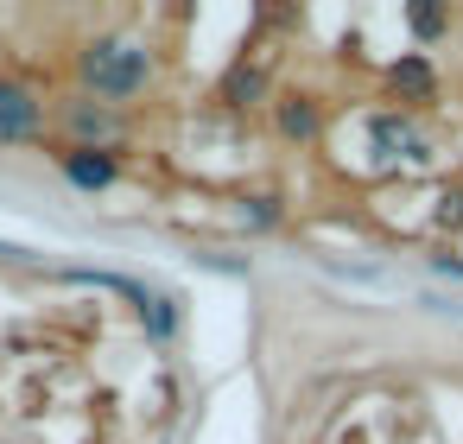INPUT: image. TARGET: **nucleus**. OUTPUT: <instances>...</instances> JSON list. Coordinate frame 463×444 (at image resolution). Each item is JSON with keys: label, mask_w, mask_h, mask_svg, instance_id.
Here are the masks:
<instances>
[{"label": "nucleus", "mask_w": 463, "mask_h": 444, "mask_svg": "<svg viewBox=\"0 0 463 444\" xmlns=\"http://www.w3.org/2000/svg\"><path fill=\"white\" fill-rule=\"evenodd\" d=\"M146 77H153V58H146V45H134V39H96V45L83 52V83H90L102 102H134V96L146 90Z\"/></svg>", "instance_id": "nucleus-1"}, {"label": "nucleus", "mask_w": 463, "mask_h": 444, "mask_svg": "<svg viewBox=\"0 0 463 444\" xmlns=\"http://www.w3.org/2000/svg\"><path fill=\"white\" fill-rule=\"evenodd\" d=\"M368 146H374V165H425L431 159V140L393 109L368 121Z\"/></svg>", "instance_id": "nucleus-2"}, {"label": "nucleus", "mask_w": 463, "mask_h": 444, "mask_svg": "<svg viewBox=\"0 0 463 444\" xmlns=\"http://www.w3.org/2000/svg\"><path fill=\"white\" fill-rule=\"evenodd\" d=\"M39 102H33V90L26 83H0V140H26V134H39Z\"/></svg>", "instance_id": "nucleus-3"}, {"label": "nucleus", "mask_w": 463, "mask_h": 444, "mask_svg": "<svg viewBox=\"0 0 463 444\" xmlns=\"http://www.w3.org/2000/svg\"><path fill=\"white\" fill-rule=\"evenodd\" d=\"M387 90H393L400 102H425V96L438 90V77H431V58H425V52H406V58H393V64H387Z\"/></svg>", "instance_id": "nucleus-4"}, {"label": "nucleus", "mask_w": 463, "mask_h": 444, "mask_svg": "<svg viewBox=\"0 0 463 444\" xmlns=\"http://www.w3.org/2000/svg\"><path fill=\"white\" fill-rule=\"evenodd\" d=\"M64 178L83 184V191H102V184H115V159L96 153V146H77V153H64Z\"/></svg>", "instance_id": "nucleus-5"}, {"label": "nucleus", "mask_w": 463, "mask_h": 444, "mask_svg": "<svg viewBox=\"0 0 463 444\" xmlns=\"http://www.w3.org/2000/svg\"><path fill=\"white\" fill-rule=\"evenodd\" d=\"M273 121H279L286 140H317V128H324V115H317L311 96H286V102L273 109Z\"/></svg>", "instance_id": "nucleus-6"}, {"label": "nucleus", "mask_w": 463, "mask_h": 444, "mask_svg": "<svg viewBox=\"0 0 463 444\" xmlns=\"http://www.w3.org/2000/svg\"><path fill=\"white\" fill-rule=\"evenodd\" d=\"M222 102H235V109H260L267 102V77L260 71H229V83H222Z\"/></svg>", "instance_id": "nucleus-7"}, {"label": "nucleus", "mask_w": 463, "mask_h": 444, "mask_svg": "<svg viewBox=\"0 0 463 444\" xmlns=\"http://www.w3.org/2000/svg\"><path fill=\"white\" fill-rule=\"evenodd\" d=\"M406 20H412V33H419V39H438V33H444V7H412Z\"/></svg>", "instance_id": "nucleus-8"}, {"label": "nucleus", "mask_w": 463, "mask_h": 444, "mask_svg": "<svg viewBox=\"0 0 463 444\" xmlns=\"http://www.w3.org/2000/svg\"><path fill=\"white\" fill-rule=\"evenodd\" d=\"M71 121H77V134H109V115L102 109H77Z\"/></svg>", "instance_id": "nucleus-9"}, {"label": "nucleus", "mask_w": 463, "mask_h": 444, "mask_svg": "<svg viewBox=\"0 0 463 444\" xmlns=\"http://www.w3.org/2000/svg\"><path fill=\"white\" fill-rule=\"evenodd\" d=\"M248 216H254V222H279V197H254Z\"/></svg>", "instance_id": "nucleus-10"}, {"label": "nucleus", "mask_w": 463, "mask_h": 444, "mask_svg": "<svg viewBox=\"0 0 463 444\" xmlns=\"http://www.w3.org/2000/svg\"><path fill=\"white\" fill-rule=\"evenodd\" d=\"M438 216H444V222H463V191H450V197H444V210H438Z\"/></svg>", "instance_id": "nucleus-11"}]
</instances>
